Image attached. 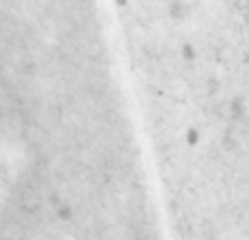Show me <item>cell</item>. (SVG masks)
I'll return each instance as SVG.
<instances>
[]
</instances>
